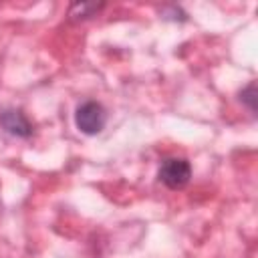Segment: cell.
Here are the masks:
<instances>
[{"label":"cell","instance_id":"obj_1","mask_svg":"<svg viewBox=\"0 0 258 258\" xmlns=\"http://www.w3.org/2000/svg\"><path fill=\"white\" fill-rule=\"evenodd\" d=\"M75 123L77 129L85 135H97L103 131L105 123H107V113L105 107L97 101H85L77 107L75 113Z\"/></svg>","mask_w":258,"mask_h":258},{"label":"cell","instance_id":"obj_2","mask_svg":"<svg viewBox=\"0 0 258 258\" xmlns=\"http://www.w3.org/2000/svg\"><path fill=\"white\" fill-rule=\"evenodd\" d=\"M191 177V165L183 157H167L161 161L159 167V179L169 187V189H181L187 185Z\"/></svg>","mask_w":258,"mask_h":258},{"label":"cell","instance_id":"obj_3","mask_svg":"<svg viewBox=\"0 0 258 258\" xmlns=\"http://www.w3.org/2000/svg\"><path fill=\"white\" fill-rule=\"evenodd\" d=\"M0 127L14 137H30L32 135V123L18 109H4L0 113Z\"/></svg>","mask_w":258,"mask_h":258},{"label":"cell","instance_id":"obj_4","mask_svg":"<svg viewBox=\"0 0 258 258\" xmlns=\"http://www.w3.org/2000/svg\"><path fill=\"white\" fill-rule=\"evenodd\" d=\"M103 6H105V4H97V2H77V4L71 6L69 16H71L73 20H85V18L95 16Z\"/></svg>","mask_w":258,"mask_h":258},{"label":"cell","instance_id":"obj_5","mask_svg":"<svg viewBox=\"0 0 258 258\" xmlns=\"http://www.w3.org/2000/svg\"><path fill=\"white\" fill-rule=\"evenodd\" d=\"M240 101L246 103L252 113H256V85H254V83H250V85L240 93Z\"/></svg>","mask_w":258,"mask_h":258}]
</instances>
